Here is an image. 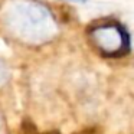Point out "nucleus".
<instances>
[{"instance_id": "7ed1b4c3", "label": "nucleus", "mask_w": 134, "mask_h": 134, "mask_svg": "<svg viewBox=\"0 0 134 134\" xmlns=\"http://www.w3.org/2000/svg\"><path fill=\"white\" fill-rule=\"evenodd\" d=\"M7 79V71L6 66L3 65V62H0V85L4 84V81Z\"/></svg>"}, {"instance_id": "f257e3e1", "label": "nucleus", "mask_w": 134, "mask_h": 134, "mask_svg": "<svg viewBox=\"0 0 134 134\" xmlns=\"http://www.w3.org/2000/svg\"><path fill=\"white\" fill-rule=\"evenodd\" d=\"M7 30L27 43H42L53 38L56 23L51 10L36 0H9L3 9Z\"/></svg>"}, {"instance_id": "f03ea898", "label": "nucleus", "mask_w": 134, "mask_h": 134, "mask_svg": "<svg viewBox=\"0 0 134 134\" xmlns=\"http://www.w3.org/2000/svg\"><path fill=\"white\" fill-rule=\"evenodd\" d=\"M92 45L105 56H120L130 51V36L117 20H101L88 29Z\"/></svg>"}]
</instances>
